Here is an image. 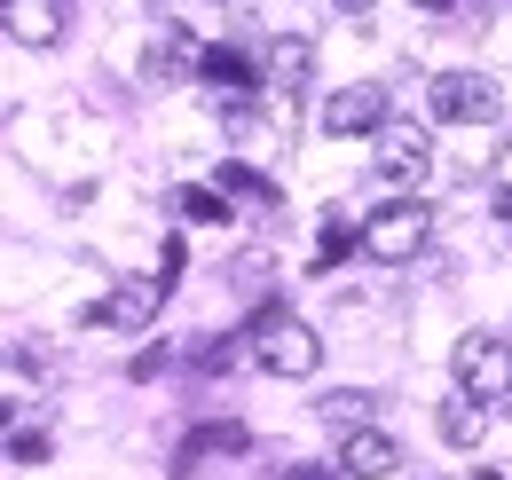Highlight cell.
<instances>
[{"mask_svg": "<svg viewBox=\"0 0 512 480\" xmlns=\"http://www.w3.org/2000/svg\"><path fill=\"white\" fill-rule=\"evenodd\" d=\"M426 221H434V213H426V205H418V197H394V205H379V213H363V252H371V260H410V252H418V244H426Z\"/></svg>", "mask_w": 512, "mask_h": 480, "instance_id": "3957f363", "label": "cell"}, {"mask_svg": "<svg viewBox=\"0 0 512 480\" xmlns=\"http://www.w3.org/2000/svg\"><path fill=\"white\" fill-rule=\"evenodd\" d=\"M339 473H355V480H394V473H402V441H394V433H379V425H347V433H339Z\"/></svg>", "mask_w": 512, "mask_h": 480, "instance_id": "ba28073f", "label": "cell"}, {"mask_svg": "<svg viewBox=\"0 0 512 480\" xmlns=\"http://www.w3.org/2000/svg\"><path fill=\"white\" fill-rule=\"evenodd\" d=\"M449 370H457V386H465V394H481V402H505V394H512V347H505V339H489V331L457 339Z\"/></svg>", "mask_w": 512, "mask_h": 480, "instance_id": "277c9868", "label": "cell"}, {"mask_svg": "<svg viewBox=\"0 0 512 480\" xmlns=\"http://www.w3.org/2000/svg\"><path fill=\"white\" fill-rule=\"evenodd\" d=\"M276 480H331V473H323V465H284Z\"/></svg>", "mask_w": 512, "mask_h": 480, "instance_id": "d6986e66", "label": "cell"}, {"mask_svg": "<svg viewBox=\"0 0 512 480\" xmlns=\"http://www.w3.org/2000/svg\"><path fill=\"white\" fill-rule=\"evenodd\" d=\"M331 8H339V16H371V0H331Z\"/></svg>", "mask_w": 512, "mask_h": 480, "instance_id": "ffe728a7", "label": "cell"}, {"mask_svg": "<svg viewBox=\"0 0 512 480\" xmlns=\"http://www.w3.org/2000/svg\"><path fill=\"white\" fill-rule=\"evenodd\" d=\"M434 425H442V441H449V449H481V433H489V402L457 386V394L442 402V418H434Z\"/></svg>", "mask_w": 512, "mask_h": 480, "instance_id": "8fae6325", "label": "cell"}, {"mask_svg": "<svg viewBox=\"0 0 512 480\" xmlns=\"http://www.w3.org/2000/svg\"><path fill=\"white\" fill-rule=\"evenodd\" d=\"M8 32L24 48H56L64 40V0H8Z\"/></svg>", "mask_w": 512, "mask_h": 480, "instance_id": "30bf717a", "label": "cell"}, {"mask_svg": "<svg viewBox=\"0 0 512 480\" xmlns=\"http://www.w3.org/2000/svg\"><path fill=\"white\" fill-rule=\"evenodd\" d=\"M237 449H245V425H237V418H213V425H197L190 441L174 449V465H182V473H197L205 457H237Z\"/></svg>", "mask_w": 512, "mask_h": 480, "instance_id": "7c38bea8", "label": "cell"}, {"mask_svg": "<svg viewBox=\"0 0 512 480\" xmlns=\"http://www.w3.org/2000/svg\"><path fill=\"white\" fill-rule=\"evenodd\" d=\"M308 71H316V40H300V32H284L276 48H268V87H308Z\"/></svg>", "mask_w": 512, "mask_h": 480, "instance_id": "4fadbf2b", "label": "cell"}, {"mask_svg": "<svg viewBox=\"0 0 512 480\" xmlns=\"http://www.w3.org/2000/svg\"><path fill=\"white\" fill-rule=\"evenodd\" d=\"M253 355H260L268 378H316L323 339L308 331V323H292V315H260L253 323Z\"/></svg>", "mask_w": 512, "mask_h": 480, "instance_id": "6da1fadb", "label": "cell"}, {"mask_svg": "<svg viewBox=\"0 0 512 480\" xmlns=\"http://www.w3.org/2000/svg\"><path fill=\"white\" fill-rule=\"evenodd\" d=\"M8 457H16V465H40V457H48V433L16 425V433H8Z\"/></svg>", "mask_w": 512, "mask_h": 480, "instance_id": "e0dca14e", "label": "cell"}, {"mask_svg": "<svg viewBox=\"0 0 512 480\" xmlns=\"http://www.w3.org/2000/svg\"><path fill=\"white\" fill-rule=\"evenodd\" d=\"M229 362H237V339H229V347H221V339H213V347H197V370H229Z\"/></svg>", "mask_w": 512, "mask_h": 480, "instance_id": "ac0fdd59", "label": "cell"}, {"mask_svg": "<svg viewBox=\"0 0 512 480\" xmlns=\"http://www.w3.org/2000/svg\"><path fill=\"white\" fill-rule=\"evenodd\" d=\"M174 205H182V221H205V229H221V221H229V197H221V189H182Z\"/></svg>", "mask_w": 512, "mask_h": 480, "instance_id": "5bb4252c", "label": "cell"}, {"mask_svg": "<svg viewBox=\"0 0 512 480\" xmlns=\"http://www.w3.org/2000/svg\"><path fill=\"white\" fill-rule=\"evenodd\" d=\"M197 79H205V95H213V111H245L260 95L253 63L237 56V48H197Z\"/></svg>", "mask_w": 512, "mask_h": 480, "instance_id": "52a82bcc", "label": "cell"}, {"mask_svg": "<svg viewBox=\"0 0 512 480\" xmlns=\"http://www.w3.org/2000/svg\"><path fill=\"white\" fill-rule=\"evenodd\" d=\"M371 166H379V181H394V189H418V181L434 174V134H426L418 119H386Z\"/></svg>", "mask_w": 512, "mask_h": 480, "instance_id": "7a4b0ae2", "label": "cell"}, {"mask_svg": "<svg viewBox=\"0 0 512 480\" xmlns=\"http://www.w3.org/2000/svg\"><path fill=\"white\" fill-rule=\"evenodd\" d=\"M221 197H253V205H276V181H260L253 166H221Z\"/></svg>", "mask_w": 512, "mask_h": 480, "instance_id": "9a60e30c", "label": "cell"}, {"mask_svg": "<svg viewBox=\"0 0 512 480\" xmlns=\"http://www.w3.org/2000/svg\"><path fill=\"white\" fill-rule=\"evenodd\" d=\"M497 111H505V103H497V79H481V71H442V79H434V119L489 126Z\"/></svg>", "mask_w": 512, "mask_h": 480, "instance_id": "5b68a950", "label": "cell"}, {"mask_svg": "<svg viewBox=\"0 0 512 480\" xmlns=\"http://www.w3.org/2000/svg\"><path fill=\"white\" fill-rule=\"evenodd\" d=\"M166 276H127V284H111L103 307H95V323H111V331H150V315L166 307Z\"/></svg>", "mask_w": 512, "mask_h": 480, "instance_id": "8992f818", "label": "cell"}, {"mask_svg": "<svg viewBox=\"0 0 512 480\" xmlns=\"http://www.w3.org/2000/svg\"><path fill=\"white\" fill-rule=\"evenodd\" d=\"M418 8H449V0H418Z\"/></svg>", "mask_w": 512, "mask_h": 480, "instance_id": "44dd1931", "label": "cell"}, {"mask_svg": "<svg viewBox=\"0 0 512 480\" xmlns=\"http://www.w3.org/2000/svg\"><path fill=\"white\" fill-rule=\"evenodd\" d=\"M347 237H363V229H347V213H331V221H323V252H316V268H331V260L347 252Z\"/></svg>", "mask_w": 512, "mask_h": 480, "instance_id": "2e32d148", "label": "cell"}, {"mask_svg": "<svg viewBox=\"0 0 512 480\" xmlns=\"http://www.w3.org/2000/svg\"><path fill=\"white\" fill-rule=\"evenodd\" d=\"M386 119H394V111H386V87H339V95L323 103V134H339V142H347V134H379Z\"/></svg>", "mask_w": 512, "mask_h": 480, "instance_id": "9c48e42d", "label": "cell"}, {"mask_svg": "<svg viewBox=\"0 0 512 480\" xmlns=\"http://www.w3.org/2000/svg\"><path fill=\"white\" fill-rule=\"evenodd\" d=\"M497 213H505V221H512V197H505V205H497Z\"/></svg>", "mask_w": 512, "mask_h": 480, "instance_id": "7402d4cb", "label": "cell"}]
</instances>
